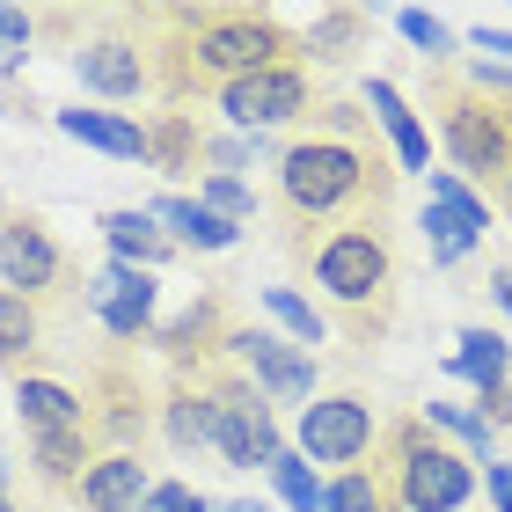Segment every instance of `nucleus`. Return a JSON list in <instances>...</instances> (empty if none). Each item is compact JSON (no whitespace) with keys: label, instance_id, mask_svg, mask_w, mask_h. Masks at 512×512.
Returning a JSON list of instances; mask_svg holds the SVG:
<instances>
[{"label":"nucleus","instance_id":"nucleus-40","mask_svg":"<svg viewBox=\"0 0 512 512\" xmlns=\"http://www.w3.org/2000/svg\"><path fill=\"white\" fill-rule=\"evenodd\" d=\"M220 512H271V505H264V498H227Z\"/></svg>","mask_w":512,"mask_h":512},{"label":"nucleus","instance_id":"nucleus-26","mask_svg":"<svg viewBox=\"0 0 512 512\" xmlns=\"http://www.w3.org/2000/svg\"><path fill=\"white\" fill-rule=\"evenodd\" d=\"M44 344V315H37V300H22L0 286V366H22Z\"/></svg>","mask_w":512,"mask_h":512},{"label":"nucleus","instance_id":"nucleus-24","mask_svg":"<svg viewBox=\"0 0 512 512\" xmlns=\"http://www.w3.org/2000/svg\"><path fill=\"white\" fill-rule=\"evenodd\" d=\"M96 461V432H59V439H30V469L52 491H74L81 469Z\"/></svg>","mask_w":512,"mask_h":512},{"label":"nucleus","instance_id":"nucleus-39","mask_svg":"<svg viewBox=\"0 0 512 512\" xmlns=\"http://www.w3.org/2000/svg\"><path fill=\"white\" fill-rule=\"evenodd\" d=\"M491 293H498V308L512 315V264H498V271H491Z\"/></svg>","mask_w":512,"mask_h":512},{"label":"nucleus","instance_id":"nucleus-34","mask_svg":"<svg viewBox=\"0 0 512 512\" xmlns=\"http://www.w3.org/2000/svg\"><path fill=\"white\" fill-rule=\"evenodd\" d=\"M139 512H213V498H205V491H191L183 476H169V483H154V491L139 498Z\"/></svg>","mask_w":512,"mask_h":512},{"label":"nucleus","instance_id":"nucleus-8","mask_svg":"<svg viewBox=\"0 0 512 512\" xmlns=\"http://www.w3.org/2000/svg\"><path fill=\"white\" fill-rule=\"evenodd\" d=\"M220 110H227L242 132H271V125L308 118V110H315L308 59H278V66H256V74L227 81V88H220Z\"/></svg>","mask_w":512,"mask_h":512},{"label":"nucleus","instance_id":"nucleus-6","mask_svg":"<svg viewBox=\"0 0 512 512\" xmlns=\"http://www.w3.org/2000/svg\"><path fill=\"white\" fill-rule=\"evenodd\" d=\"M205 388H213V447L227 469H271L286 454V432H278L271 395L256 388L235 366H205Z\"/></svg>","mask_w":512,"mask_h":512},{"label":"nucleus","instance_id":"nucleus-1","mask_svg":"<svg viewBox=\"0 0 512 512\" xmlns=\"http://www.w3.org/2000/svg\"><path fill=\"white\" fill-rule=\"evenodd\" d=\"M161 22L176 30V44H161V59H154V81L169 88V110L191 103V88L220 96L227 81L256 74V66L300 59V37L271 8H169Z\"/></svg>","mask_w":512,"mask_h":512},{"label":"nucleus","instance_id":"nucleus-10","mask_svg":"<svg viewBox=\"0 0 512 512\" xmlns=\"http://www.w3.org/2000/svg\"><path fill=\"white\" fill-rule=\"evenodd\" d=\"M227 352L242 359V374H249L256 388H264L271 403H308V395H315V359L300 352L293 337L242 330V322H235V330H227Z\"/></svg>","mask_w":512,"mask_h":512},{"label":"nucleus","instance_id":"nucleus-7","mask_svg":"<svg viewBox=\"0 0 512 512\" xmlns=\"http://www.w3.org/2000/svg\"><path fill=\"white\" fill-rule=\"evenodd\" d=\"M381 417L359 388H337V395H315L300 410V432H293V454L300 461H330V469H359L366 447H374Z\"/></svg>","mask_w":512,"mask_h":512},{"label":"nucleus","instance_id":"nucleus-33","mask_svg":"<svg viewBox=\"0 0 512 512\" xmlns=\"http://www.w3.org/2000/svg\"><path fill=\"white\" fill-rule=\"evenodd\" d=\"M425 183H432V198L447 205V213H461V220L476 227V235H491V205H483V198H476V191H469V183H461L454 169H432Z\"/></svg>","mask_w":512,"mask_h":512},{"label":"nucleus","instance_id":"nucleus-31","mask_svg":"<svg viewBox=\"0 0 512 512\" xmlns=\"http://www.w3.org/2000/svg\"><path fill=\"white\" fill-rule=\"evenodd\" d=\"M395 30H403L432 66H439V59H454V30H447V22H439L432 8H395Z\"/></svg>","mask_w":512,"mask_h":512},{"label":"nucleus","instance_id":"nucleus-22","mask_svg":"<svg viewBox=\"0 0 512 512\" xmlns=\"http://www.w3.org/2000/svg\"><path fill=\"white\" fill-rule=\"evenodd\" d=\"M147 213L169 227V242H176V249H235V242H242V227H235V220H220V213H205L198 198H154Z\"/></svg>","mask_w":512,"mask_h":512},{"label":"nucleus","instance_id":"nucleus-9","mask_svg":"<svg viewBox=\"0 0 512 512\" xmlns=\"http://www.w3.org/2000/svg\"><path fill=\"white\" fill-rule=\"evenodd\" d=\"M0 278H8V293H22V300H52L66 278H74V264H66L59 235L37 213H8V205H0Z\"/></svg>","mask_w":512,"mask_h":512},{"label":"nucleus","instance_id":"nucleus-32","mask_svg":"<svg viewBox=\"0 0 512 512\" xmlns=\"http://www.w3.org/2000/svg\"><path fill=\"white\" fill-rule=\"evenodd\" d=\"M198 205H205V213H220V220H256V191H249V183L242 176H213V169H205V191H198Z\"/></svg>","mask_w":512,"mask_h":512},{"label":"nucleus","instance_id":"nucleus-37","mask_svg":"<svg viewBox=\"0 0 512 512\" xmlns=\"http://www.w3.org/2000/svg\"><path fill=\"white\" fill-rule=\"evenodd\" d=\"M483 483H491V505L512 512V461H483Z\"/></svg>","mask_w":512,"mask_h":512},{"label":"nucleus","instance_id":"nucleus-11","mask_svg":"<svg viewBox=\"0 0 512 512\" xmlns=\"http://www.w3.org/2000/svg\"><path fill=\"white\" fill-rule=\"evenodd\" d=\"M74 74L110 103H139L154 88V52L139 37H125V30H103V37L74 44Z\"/></svg>","mask_w":512,"mask_h":512},{"label":"nucleus","instance_id":"nucleus-29","mask_svg":"<svg viewBox=\"0 0 512 512\" xmlns=\"http://www.w3.org/2000/svg\"><path fill=\"white\" fill-rule=\"evenodd\" d=\"M271 491H278V498H286L293 512H322V491H330V483H322V476H315V461H300V454L286 447V454H278V461H271Z\"/></svg>","mask_w":512,"mask_h":512},{"label":"nucleus","instance_id":"nucleus-15","mask_svg":"<svg viewBox=\"0 0 512 512\" xmlns=\"http://www.w3.org/2000/svg\"><path fill=\"white\" fill-rule=\"evenodd\" d=\"M15 417L30 439H59V432H88V395H74L52 374H22L15 381Z\"/></svg>","mask_w":512,"mask_h":512},{"label":"nucleus","instance_id":"nucleus-35","mask_svg":"<svg viewBox=\"0 0 512 512\" xmlns=\"http://www.w3.org/2000/svg\"><path fill=\"white\" fill-rule=\"evenodd\" d=\"M37 37V15L30 8H0V52H22Z\"/></svg>","mask_w":512,"mask_h":512},{"label":"nucleus","instance_id":"nucleus-25","mask_svg":"<svg viewBox=\"0 0 512 512\" xmlns=\"http://www.w3.org/2000/svg\"><path fill=\"white\" fill-rule=\"evenodd\" d=\"M256 300L278 315V330H286L300 352H315V344H330V315L315 308L308 293H293V286H256Z\"/></svg>","mask_w":512,"mask_h":512},{"label":"nucleus","instance_id":"nucleus-13","mask_svg":"<svg viewBox=\"0 0 512 512\" xmlns=\"http://www.w3.org/2000/svg\"><path fill=\"white\" fill-rule=\"evenodd\" d=\"M227 330H235V315H227V300L220 293H198L183 315L169 322H154V344L176 359V374H198V366H213L227 352Z\"/></svg>","mask_w":512,"mask_h":512},{"label":"nucleus","instance_id":"nucleus-5","mask_svg":"<svg viewBox=\"0 0 512 512\" xmlns=\"http://www.w3.org/2000/svg\"><path fill=\"white\" fill-rule=\"evenodd\" d=\"M432 103H439V139H447L454 176L498 183V176L512 169V103L476 96L469 81H439Z\"/></svg>","mask_w":512,"mask_h":512},{"label":"nucleus","instance_id":"nucleus-20","mask_svg":"<svg viewBox=\"0 0 512 512\" xmlns=\"http://www.w3.org/2000/svg\"><path fill=\"white\" fill-rule=\"evenodd\" d=\"M366 37H374V22H366L359 8H322L308 22V37H300V59L308 66H352L366 52Z\"/></svg>","mask_w":512,"mask_h":512},{"label":"nucleus","instance_id":"nucleus-28","mask_svg":"<svg viewBox=\"0 0 512 512\" xmlns=\"http://www.w3.org/2000/svg\"><path fill=\"white\" fill-rule=\"evenodd\" d=\"M425 425H439L447 439H461V447H469V461H498L491 454V425H483V410H469V403H425Z\"/></svg>","mask_w":512,"mask_h":512},{"label":"nucleus","instance_id":"nucleus-41","mask_svg":"<svg viewBox=\"0 0 512 512\" xmlns=\"http://www.w3.org/2000/svg\"><path fill=\"white\" fill-rule=\"evenodd\" d=\"M498 205H505V213H512V169L498 176Z\"/></svg>","mask_w":512,"mask_h":512},{"label":"nucleus","instance_id":"nucleus-19","mask_svg":"<svg viewBox=\"0 0 512 512\" xmlns=\"http://www.w3.org/2000/svg\"><path fill=\"white\" fill-rule=\"evenodd\" d=\"M59 132L96 147L110 161H147V125L139 118H118V110H59Z\"/></svg>","mask_w":512,"mask_h":512},{"label":"nucleus","instance_id":"nucleus-17","mask_svg":"<svg viewBox=\"0 0 512 512\" xmlns=\"http://www.w3.org/2000/svg\"><path fill=\"white\" fill-rule=\"evenodd\" d=\"M103 227V242L118 249V264H139V271H154V264H169L176 242H169V227H161L147 205H110V213L96 220Z\"/></svg>","mask_w":512,"mask_h":512},{"label":"nucleus","instance_id":"nucleus-12","mask_svg":"<svg viewBox=\"0 0 512 512\" xmlns=\"http://www.w3.org/2000/svg\"><path fill=\"white\" fill-rule=\"evenodd\" d=\"M81 286H88V308H96V322H103L118 344L154 337V300H161L154 271H139V264H103L96 278H81Z\"/></svg>","mask_w":512,"mask_h":512},{"label":"nucleus","instance_id":"nucleus-2","mask_svg":"<svg viewBox=\"0 0 512 512\" xmlns=\"http://www.w3.org/2000/svg\"><path fill=\"white\" fill-rule=\"evenodd\" d=\"M278 205L300 227H337L344 213L395 205V169L366 132H300L278 147Z\"/></svg>","mask_w":512,"mask_h":512},{"label":"nucleus","instance_id":"nucleus-36","mask_svg":"<svg viewBox=\"0 0 512 512\" xmlns=\"http://www.w3.org/2000/svg\"><path fill=\"white\" fill-rule=\"evenodd\" d=\"M483 425H491V432H505V425H512V374H505L491 395H483Z\"/></svg>","mask_w":512,"mask_h":512},{"label":"nucleus","instance_id":"nucleus-27","mask_svg":"<svg viewBox=\"0 0 512 512\" xmlns=\"http://www.w3.org/2000/svg\"><path fill=\"white\" fill-rule=\"evenodd\" d=\"M322 512H403V505H395L381 469H344L330 491H322Z\"/></svg>","mask_w":512,"mask_h":512},{"label":"nucleus","instance_id":"nucleus-18","mask_svg":"<svg viewBox=\"0 0 512 512\" xmlns=\"http://www.w3.org/2000/svg\"><path fill=\"white\" fill-rule=\"evenodd\" d=\"M366 103H374L381 132L395 139V161H403L410 176H432V132L417 125V110L403 103V88H395V81H366Z\"/></svg>","mask_w":512,"mask_h":512},{"label":"nucleus","instance_id":"nucleus-42","mask_svg":"<svg viewBox=\"0 0 512 512\" xmlns=\"http://www.w3.org/2000/svg\"><path fill=\"white\" fill-rule=\"evenodd\" d=\"M0 512H15V498H8V461H0Z\"/></svg>","mask_w":512,"mask_h":512},{"label":"nucleus","instance_id":"nucleus-30","mask_svg":"<svg viewBox=\"0 0 512 512\" xmlns=\"http://www.w3.org/2000/svg\"><path fill=\"white\" fill-rule=\"evenodd\" d=\"M425 242H432V264H461V256H469L483 235H476L461 213H447V205L432 198V205H425Z\"/></svg>","mask_w":512,"mask_h":512},{"label":"nucleus","instance_id":"nucleus-23","mask_svg":"<svg viewBox=\"0 0 512 512\" xmlns=\"http://www.w3.org/2000/svg\"><path fill=\"white\" fill-rule=\"evenodd\" d=\"M454 374L469 381L476 395H491V388L512 374V344H505V330H483V322H469V330H461V352H454Z\"/></svg>","mask_w":512,"mask_h":512},{"label":"nucleus","instance_id":"nucleus-4","mask_svg":"<svg viewBox=\"0 0 512 512\" xmlns=\"http://www.w3.org/2000/svg\"><path fill=\"white\" fill-rule=\"evenodd\" d=\"M381 476L403 512H461L476 498V461L447 447V439H432L425 417H395V425L381 432Z\"/></svg>","mask_w":512,"mask_h":512},{"label":"nucleus","instance_id":"nucleus-38","mask_svg":"<svg viewBox=\"0 0 512 512\" xmlns=\"http://www.w3.org/2000/svg\"><path fill=\"white\" fill-rule=\"evenodd\" d=\"M469 44H476V52H505V59H512V30H498V22H476Z\"/></svg>","mask_w":512,"mask_h":512},{"label":"nucleus","instance_id":"nucleus-14","mask_svg":"<svg viewBox=\"0 0 512 512\" xmlns=\"http://www.w3.org/2000/svg\"><path fill=\"white\" fill-rule=\"evenodd\" d=\"M147 491H154L147 461H139V454H110V447H103V454L81 469V483H74L66 498H74L81 512H139V498H147Z\"/></svg>","mask_w":512,"mask_h":512},{"label":"nucleus","instance_id":"nucleus-21","mask_svg":"<svg viewBox=\"0 0 512 512\" xmlns=\"http://www.w3.org/2000/svg\"><path fill=\"white\" fill-rule=\"evenodd\" d=\"M198 161H205V132L191 125V110H154V118H147V169L191 176Z\"/></svg>","mask_w":512,"mask_h":512},{"label":"nucleus","instance_id":"nucleus-16","mask_svg":"<svg viewBox=\"0 0 512 512\" xmlns=\"http://www.w3.org/2000/svg\"><path fill=\"white\" fill-rule=\"evenodd\" d=\"M161 432H169L176 454L213 447V388H205V366L169 381V395H161Z\"/></svg>","mask_w":512,"mask_h":512},{"label":"nucleus","instance_id":"nucleus-3","mask_svg":"<svg viewBox=\"0 0 512 512\" xmlns=\"http://www.w3.org/2000/svg\"><path fill=\"white\" fill-rule=\"evenodd\" d=\"M300 264H308V278L322 286V300H330V322L352 344H381L388 322H395V249L374 220H337L322 227V235L308 242L300 235Z\"/></svg>","mask_w":512,"mask_h":512}]
</instances>
